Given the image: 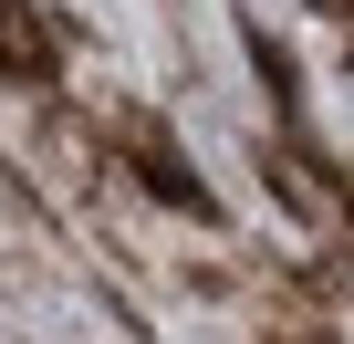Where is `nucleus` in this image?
Segmentation results:
<instances>
[{
  "mask_svg": "<svg viewBox=\"0 0 354 344\" xmlns=\"http://www.w3.org/2000/svg\"><path fill=\"white\" fill-rule=\"evenodd\" d=\"M302 11H323V21H354V0H302Z\"/></svg>",
  "mask_w": 354,
  "mask_h": 344,
  "instance_id": "obj_5",
  "label": "nucleus"
},
{
  "mask_svg": "<svg viewBox=\"0 0 354 344\" xmlns=\"http://www.w3.org/2000/svg\"><path fill=\"white\" fill-rule=\"evenodd\" d=\"M104 146L125 156V178L156 199V209H177V219H219V199L188 178V156H177V136L146 115V105H104Z\"/></svg>",
  "mask_w": 354,
  "mask_h": 344,
  "instance_id": "obj_1",
  "label": "nucleus"
},
{
  "mask_svg": "<svg viewBox=\"0 0 354 344\" xmlns=\"http://www.w3.org/2000/svg\"><path fill=\"white\" fill-rule=\"evenodd\" d=\"M240 42H250V63H261V84H271V94H281V105H292V94H302V73H292V53H281V42H271V32H261V21H250V32H240Z\"/></svg>",
  "mask_w": 354,
  "mask_h": 344,
  "instance_id": "obj_4",
  "label": "nucleus"
},
{
  "mask_svg": "<svg viewBox=\"0 0 354 344\" xmlns=\"http://www.w3.org/2000/svg\"><path fill=\"white\" fill-rule=\"evenodd\" d=\"M0 73L32 84L42 105L63 94V42H53V21H42V0H0Z\"/></svg>",
  "mask_w": 354,
  "mask_h": 344,
  "instance_id": "obj_3",
  "label": "nucleus"
},
{
  "mask_svg": "<svg viewBox=\"0 0 354 344\" xmlns=\"http://www.w3.org/2000/svg\"><path fill=\"white\" fill-rule=\"evenodd\" d=\"M261 167H271V199H281V209H302L313 230H333V240L354 251V199H344V178H333L313 146H261Z\"/></svg>",
  "mask_w": 354,
  "mask_h": 344,
  "instance_id": "obj_2",
  "label": "nucleus"
}]
</instances>
